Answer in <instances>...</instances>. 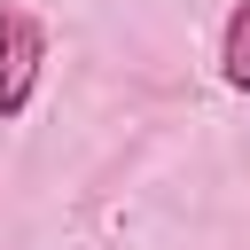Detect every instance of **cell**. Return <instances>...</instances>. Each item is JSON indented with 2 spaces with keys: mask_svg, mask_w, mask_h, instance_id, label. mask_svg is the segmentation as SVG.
I'll list each match as a JSON object with an SVG mask.
<instances>
[{
  "mask_svg": "<svg viewBox=\"0 0 250 250\" xmlns=\"http://www.w3.org/2000/svg\"><path fill=\"white\" fill-rule=\"evenodd\" d=\"M39 70H47V23L16 0H0V125H16L39 94Z\"/></svg>",
  "mask_w": 250,
  "mask_h": 250,
  "instance_id": "6da1fadb",
  "label": "cell"
},
{
  "mask_svg": "<svg viewBox=\"0 0 250 250\" xmlns=\"http://www.w3.org/2000/svg\"><path fill=\"white\" fill-rule=\"evenodd\" d=\"M219 78L250 94V0H234V16L219 23Z\"/></svg>",
  "mask_w": 250,
  "mask_h": 250,
  "instance_id": "7a4b0ae2",
  "label": "cell"
}]
</instances>
